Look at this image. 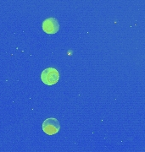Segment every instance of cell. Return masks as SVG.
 <instances>
[{
    "instance_id": "obj_1",
    "label": "cell",
    "mask_w": 145,
    "mask_h": 152,
    "mask_svg": "<svg viewBox=\"0 0 145 152\" xmlns=\"http://www.w3.org/2000/svg\"><path fill=\"white\" fill-rule=\"evenodd\" d=\"M59 74L54 68L45 69L41 74V80L47 86H54L59 81Z\"/></svg>"
},
{
    "instance_id": "obj_3",
    "label": "cell",
    "mask_w": 145,
    "mask_h": 152,
    "mask_svg": "<svg viewBox=\"0 0 145 152\" xmlns=\"http://www.w3.org/2000/svg\"><path fill=\"white\" fill-rule=\"evenodd\" d=\"M43 31L47 34H55L59 30V24L57 19L54 17H50L46 19L43 22Z\"/></svg>"
},
{
    "instance_id": "obj_2",
    "label": "cell",
    "mask_w": 145,
    "mask_h": 152,
    "mask_svg": "<svg viewBox=\"0 0 145 152\" xmlns=\"http://www.w3.org/2000/svg\"><path fill=\"white\" fill-rule=\"evenodd\" d=\"M60 124L58 119L54 118H49L44 120L43 123V130L48 135H54L59 132Z\"/></svg>"
}]
</instances>
